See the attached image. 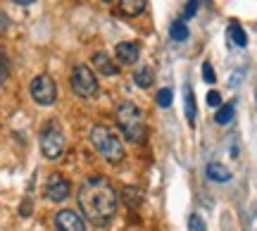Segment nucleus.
<instances>
[{"instance_id":"1","label":"nucleus","mask_w":257,"mask_h":231,"mask_svg":"<svg viewBox=\"0 0 257 231\" xmlns=\"http://www.w3.org/2000/svg\"><path fill=\"white\" fill-rule=\"evenodd\" d=\"M79 207H81L83 217L95 226H107L112 222V217L117 212V191L112 188V184L105 176H88L83 179L76 193Z\"/></svg>"},{"instance_id":"2","label":"nucleus","mask_w":257,"mask_h":231,"mask_svg":"<svg viewBox=\"0 0 257 231\" xmlns=\"http://www.w3.org/2000/svg\"><path fill=\"white\" fill-rule=\"evenodd\" d=\"M143 112L138 105L134 102H119L117 107V124H119L121 134L126 136V141H134V143H143L146 139V124H143Z\"/></svg>"},{"instance_id":"3","label":"nucleus","mask_w":257,"mask_h":231,"mask_svg":"<svg viewBox=\"0 0 257 231\" xmlns=\"http://www.w3.org/2000/svg\"><path fill=\"white\" fill-rule=\"evenodd\" d=\"M91 143L93 148L98 150L107 162H121L126 150H124V143L119 141V136L110 129V127H102V124H95L91 129Z\"/></svg>"},{"instance_id":"4","label":"nucleus","mask_w":257,"mask_h":231,"mask_svg":"<svg viewBox=\"0 0 257 231\" xmlns=\"http://www.w3.org/2000/svg\"><path fill=\"white\" fill-rule=\"evenodd\" d=\"M41 153L48 160H57L64 153V134L55 120H50L41 131Z\"/></svg>"},{"instance_id":"5","label":"nucleus","mask_w":257,"mask_h":231,"mask_svg":"<svg viewBox=\"0 0 257 231\" xmlns=\"http://www.w3.org/2000/svg\"><path fill=\"white\" fill-rule=\"evenodd\" d=\"M72 91L79 98H91L98 93V79L88 65H76L72 69Z\"/></svg>"},{"instance_id":"6","label":"nucleus","mask_w":257,"mask_h":231,"mask_svg":"<svg viewBox=\"0 0 257 231\" xmlns=\"http://www.w3.org/2000/svg\"><path fill=\"white\" fill-rule=\"evenodd\" d=\"M31 98L38 102V105H53L57 100V86L53 81L50 74H38L34 81H31Z\"/></svg>"},{"instance_id":"7","label":"nucleus","mask_w":257,"mask_h":231,"mask_svg":"<svg viewBox=\"0 0 257 231\" xmlns=\"http://www.w3.org/2000/svg\"><path fill=\"white\" fill-rule=\"evenodd\" d=\"M46 198L53 203H62L69 198V181L62 174H53L46 184Z\"/></svg>"},{"instance_id":"8","label":"nucleus","mask_w":257,"mask_h":231,"mask_svg":"<svg viewBox=\"0 0 257 231\" xmlns=\"http://www.w3.org/2000/svg\"><path fill=\"white\" fill-rule=\"evenodd\" d=\"M55 226L57 231H86V224L74 210H60L55 214Z\"/></svg>"},{"instance_id":"9","label":"nucleus","mask_w":257,"mask_h":231,"mask_svg":"<svg viewBox=\"0 0 257 231\" xmlns=\"http://www.w3.org/2000/svg\"><path fill=\"white\" fill-rule=\"evenodd\" d=\"M114 55H117V60H119L121 65H134V62H138L141 48L134 41H121L119 46L114 48Z\"/></svg>"},{"instance_id":"10","label":"nucleus","mask_w":257,"mask_h":231,"mask_svg":"<svg viewBox=\"0 0 257 231\" xmlns=\"http://www.w3.org/2000/svg\"><path fill=\"white\" fill-rule=\"evenodd\" d=\"M121 203L126 205L128 210H138L141 205L146 203L143 188H138V186H124V188H121Z\"/></svg>"},{"instance_id":"11","label":"nucleus","mask_w":257,"mask_h":231,"mask_svg":"<svg viewBox=\"0 0 257 231\" xmlns=\"http://www.w3.org/2000/svg\"><path fill=\"white\" fill-rule=\"evenodd\" d=\"M93 65L102 76H117V72H119V67L112 62V57L107 53H102V50L93 53Z\"/></svg>"},{"instance_id":"12","label":"nucleus","mask_w":257,"mask_h":231,"mask_svg":"<svg viewBox=\"0 0 257 231\" xmlns=\"http://www.w3.org/2000/svg\"><path fill=\"white\" fill-rule=\"evenodd\" d=\"M205 174H207V179L214 181V184H226V181H231V172L221 165V162H210V165L205 167Z\"/></svg>"},{"instance_id":"13","label":"nucleus","mask_w":257,"mask_h":231,"mask_svg":"<svg viewBox=\"0 0 257 231\" xmlns=\"http://www.w3.org/2000/svg\"><path fill=\"white\" fill-rule=\"evenodd\" d=\"M119 8L124 15H128V17H138V15H143L148 8L146 0H124V3H119Z\"/></svg>"},{"instance_id":"14","label":"nucleus","mask_w":257,"mask_h":231,"mask_svg":"<svg viewBox=\"0 0 257 231\" xmlns=\"http://www.w3.org/2000/svg\"><path fill=\"white\" fill-rule=\"evenodd\" d=\"M134 81H136V86H141V88H150L153 81H155V74H153L150 67H138L136 74H134Z\"/></svg>"},{"instance_id":"15","label":"nucleus","mask_w":257,"mask_h":231,"mask_svg":"<svg viewBox=\"0 0 257 231\" xmlns=\"http://www.w3.org/2000/svg\"><path fill=\"white\" fill-rule=\"evenodd\" d=\"M233 117H236V107H233V102H226V105H221L219 110H217L214 122H217L219 127H226V124L233 122Z\"/></svg>"},{"instance_id":"16","label":"nucleus","mask_w":257,"mask_h":231,"mask_svg":"<svg viewBox=\"0 0 257 231\" xmlns=\"http://www.w3.org/2000/svg\"><path fill=\"white\" fill-rule=\"evenodd\" d=\"M229 38L233 41V46H238V48H245V46H248V36H245V31H243V29H240L236 22H231Z\"/></svg>"},{"instance_id":"17","label":"nucleus","mask_w":257,"mask_h":231,"mask_svg":"<svg viewBox=\"0 0 257 231\" xmlns=\"http://www.w3.org/2000/svg\"><path fill=\"white\" fill-rule=\"evenodd\" d=\"M195 117H198V110H195V95H193V88H186V120L191 127H195Z\"/></svg>"},{"instance_id":"18","label":"nucleus","mask_w":257,"mask_h":231,"mask_svg":"<svg viewBox=\"0 0 257 231\" xmlns=\"http://www.w3.org/2000/svg\"><path fill=\"white\" fill-rule=\"evenodd\" d=\"M169 36L174 38V41H186L188 38V27H186L184 19H176L174 24L169 27Z\"/></svg>"},{"instance_id":"19","label":"nucleus","mask_w":257,"mask_h":231,"mask_svg":"<svg viewBox=\"0 0 257 231\" xmlns=\"http://www.w3.org/2000/svg\"><path fill=\"white\" fill-rule=\"evenodd\" d=\"M10 79V57L5 53V48H0V86Z\"/></svg>"},{"instance_id":"20","label":"nucleus","mask_w":257,"mask_h":231,"mask_svg":"<svg viewBox=\"0 0 257 231\" xmlns=\"http://www.w3.org/2000/svg\"><path fill=\"white\" fill-rule=\"evenodd\" d=\"M188 231H207L205 219H202L200 214H191V217H188Z\"/></svg>"},{"instance_id":"21","label":"nucleus","mask_w":257,"mask_h":231,"mask_svg":"<svg viewBox=\"0 0 257 231\" xmlns=\"http://www.w3.org/2000/svg\"><path fill=\"white\" fill-rule=\"evenodd\" d=\"M157 105L160 107H169L172 105V88H162L157 93Z\"/></svg>"},{"instance_id":"22","label":"nucleus","mask_w":257,"mask_h":231,"mask_svg":"<svg viewBox=\"0 0 257 231\" xmlns=\"http://www.w3.org/2000/svg\"><path fill=\"white\" fill-rule=\"evenodd\" d=\"M198 10H200V3H198V0H188V3L184 5V17H186V19L193 17V15H195Z\"/></svg>"},{"instance_id":"23","label":"nucleus","mask_w":257,"mask_h":231,"mask_svg":"<svg viewBox=\"0 0 257 231\" xmlns=\"http://www.w3.org/2000/svg\"><path fill=\"white\" fill-rule=\"evenodd\" d=\"M202 76H205V81H207V83H214V81H217V76H214V69H212L210 62H205V65H202Z\"/></svg>"},{"instance_id":"24","label":"nucleus","mask_w":257,"mask_h":231,"mask_svg":"<svg viewBox=\"0 0 257 231\" xmlns=\"http://www.w3.org/2000/svg\"><path fill=\"white\" fill-rule=\"evenodd\" d=\"M207 105H210V107H219V105H221V93L219 91H210V93H207Z\"/></svg>"},{"instance_id":"25","label":"nucleus","mask_w":257,"mask_h":231,"mask_svg":"<svg viewBox=\"0 0 257 231\" xmlns=\"http://www.w3.org/2000/svg\"><path fill=\"white\" fill-rule=\"evenodd\" d=\"M19 214H22V217H29V214H31V198H27L24 203L19 205Z\"/></svg>"},{"instance_id":"26","label":"nucleus","mask_w":257,"mask_h":231,"mask_svg":"<svg viewBox=\"0 0 257 231\" xmlns=\"http://www.w3.org/2000/svg\"><path fill=\"white\" fill-rule=\"evenodd\" d=\"M10 27V19L5 17V12H0V31H5Z\"/></svg>"}]
</instances>
